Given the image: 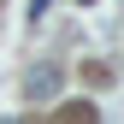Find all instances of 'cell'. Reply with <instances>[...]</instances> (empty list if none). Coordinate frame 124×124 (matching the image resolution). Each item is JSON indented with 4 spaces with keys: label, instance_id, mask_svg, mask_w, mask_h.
Returning <instances> with one entry per match:
<instances>
[{
    "label": "cell",
    "instance_id": "cell-2",
    "mask_svg": "<svg viewBox=\"0 0 124 124\" xmlns=\"http://www.w3.org/2000/svg\"><path fill=\"white\" fill-rule=\"evenodd\" d=\"M6 124H18V118H6Z\"/></svg>",
    "mask_w": 124,
    "mask_h": 124
},
{
    "label": "cell",
    "instance_id": "cell-1",
    "mask_svg": "<svg viewBox=\"0 0 124 124\" xmlns=\"http://www.w3.org/2000/svg\"><path fill=\"white\" fill-rule=\"evenodd\" d=\"M24 95H30V101H53V95H59V71H30V77H24Z\"/></svg>",
    "mask_w": 124,
    "mask_h": 124
}]
</instances>
